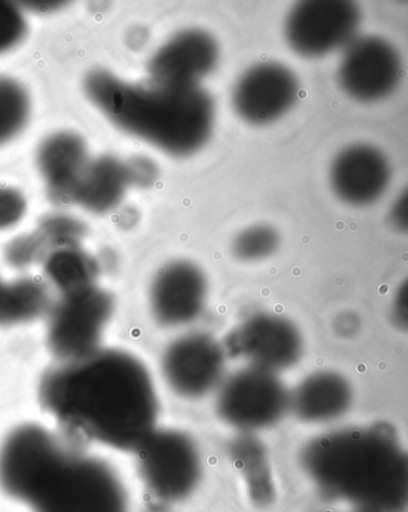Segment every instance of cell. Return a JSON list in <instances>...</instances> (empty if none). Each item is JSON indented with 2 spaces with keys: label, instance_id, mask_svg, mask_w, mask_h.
I'll return each instance as SVG.
<instances>
[{
  "label": "cell",
  "instance_id": "cell-1",
  "mask_svg": "<svg viewBox=\"0 0 408 512\" xmlns=\"http://www.w3.org/2000/svg\"><path fill=\"white\" fill-rule=\"evenodd\" d=\"M39 399L72 440L135 453L157 430L154 381L144 363L123 350L60 362L41 377Z\"/></svg>",
  "mask_w": 408,
  "mask_h": 512
},
{
  "label": "cell",
  "instance_id": "cell-2",
  "mask_svg": "<svg viewBox=\"0 0 408 512\" xmlns=\"http://www.w3.org/2000/svg\"><path fill=\"white\" fill-rule=\"evenodd\" d=\"M0 489L33 512H129L124 484L106 461L33 423L4 438Z\"/></svg>",
  "mask_w": 408,
  "mask_h": 512
},
{
  "label": "cell",
  "instance_id": "cell-3",
  "mask_svg": "<svg viewBox=\"0 0 408 512\" xmlns=\"http://www.w3.org/2000/svg\"><path fill=\"white\" fill-rule=\"evenodd\" d=\"M322 496L364 512H405L408 456L391 424L353 426L316 436L300 455Z\"/></svg>",
  "mask_w": 408,
  "mask_h": 512
},
{
  "label": "cell",
  "instance_id": "cell-4",
  "mask_svg": "<svg viewBox=\"0 0 408 512\" xmlns=\"http://www.w3.org/2000/svg\"><path fill=\"white\" fill-rule=\"evenodd\" d=\"M84 88L89 100L121 130L175 157L196 154L215 126V102L200 87L135 85L95 70L85 78Z\"/></svg>",
  "mask_w": 408,
  "mask_h": 512
},
{
  "label": "cell",
  "instance_id": "cell-5",
  "mask_svg": "<svg viewBox=\"0 0 408 512\" xmlns=\"http://www.w3.org/2000/svg\"><path fill=\"white\" fill-rule=\"evenodd\" d=\"M216 392L217 416L240 434L273 428L290 412V390L279 375L249 365L225 377Z\"/></svg>",
  "mask_w": 408,
  "mask_h": 512
},
{
  "label": "cell",
  "instance_id": "cell-6",
  "mask_svg": "<svg viewBox=\"0 0 408 512\" xmlns=\"http://www.w3.org/2000/svg\"><path fill=\"white\" fill-rule=\"evenodd\" d=\"M135 454L139 477L158 503H179L197 490L202 457L197 443L185 432L157 429Z\"/></svg>",
  "mask_w": 408,
  "mask_h": 512
},
{
  "label": "cell",
  "instance_id": "cell-7",
  "mask_svg": "<svg viewBox=\"0 0 408 512\" xmlns=\"http://www.w3.org/2000/svg\"><path fill=\"white\" fill-rule=\"evenodd\" d=\"M113 312V297L96 286L62 295L50 309L48 346L60 362L89 356L100 349Z\"/></svg>",
  "mask_w": 408,
  "mask_h": 512
},
{
  "label": "cell",
  "instance_id": "cell-8",
  "mask_svg": "<svg viewBox=\"0 0 408 512\" xmlns=\"http://www.w3.org/2000/svg\"><path fill=\"white\" fill-rule=\"evenodd\" d=\"M223 346L227 356L278 375L294 368L304 351L303 335L295 323L269 312L247 316L231 329Z\"/></svg>",
  "mask_w": 408,
  "mask_h": 512
},
{
  "label": "cell",
  "instance_id": "cell-9",
  "mask_svg": "<svg viewBox=\"0 0 408 512\" xmlns=\"http://www.w3.org/2000/svg\"><path fill=\"white\" fill-rule=\"evenodd\" d=\"M361 20V10L349 0H308L290 11L285 39L300 56L320 58L356 39Z\"/></svg>",
  "mask_w": 408,
  "mask_h": 512
},
{
  "label": "cell",
  "instance_id": "cell-10",
  "mask_svg": "<svg viewBox=\"0 0 408 512\" xmlns=\"http://www.w3.org/2000/svg\"><path fill=\"white\" fill-rule=\"evenodd\" d=\"M227 352L212 335L193 332L181 335L164 350L161 368L164 381L187 400H199L215 392L225 379Z\"/></svg>",
  "mask_w": 408,
  "mask_h": 512
},
{
  "label": "cell",
  "instance_id": "cell-11",
  "mask_svg": "<svg viewBox=\"0 0 408 512\" xmlns=\"http://www.w3.org/2000/svg\"><path fill=\"white\" fill-rule=\"evenodd\" d=\"M403 75L400 53L380 36L353 39L344 48L338 82L346 95L358 102L387 99L399 87Z\"/></svg>",
  "mask_w": 408,
  "mask_h": 512
},
{
  "label": "cell",
  "instance_id": "cell-12",
  "mask_svg": "<svg viewBox=\"0 0 408 512\" xmlns=\"http://www.w3.org/2000/svg\"><path fill=\"white\" fill-rule=\"evenodd\" d=\"M209 298V280L197 264L175 260L164 265L152 280L149 303L158 325H191L203 315Z\"/></svg>",
  "mask_w": 408,
  "mask_h": 512
},
{
  "label": "cell",
  "instance_id": "cell-13",
  "mask_svg": "<svg viewBox=\"0 0 408 512\" xmlns=\"http://www.w3.org/2000/svg\"><path fill=\"white\" fill-rule=\"evenodd\" d=\"M298 91L300 83L288 67L278 63L258 64L237 81L233 105L248 124L269 125L294 107Z\"/></svg>",
  "mask_w": 408,
  "mask_h": 512
},
{
  "label": "cell",
  "instance_id": "cell-14",
  "mask_svg": "<svg viewBox=\"0 0 408 512\" xmlns=\"http://www.w3.org/2000/svg\"><path fill=\"white\" fill-rule=\"evenodd\" d=\"M217 41L202 29H185L155 53L149 64L152 83L166 87H199V82L216 69Z\"/></svg>",
  "mask_w": 408,
  "mask_h": 512
},
{
  "label": "cell",
  "instance_id": "cell-15",
  "mask_svg": "<svg viewBox=\"0 0 408 512\" xmlns=\"http://www.w3.org/2000/svg\"><path fill=\"white\" fill-rule=\"evenodd\" d=\"M330 180L334 194L343 203L355 207L373 205L391 185V164L375 146L353 144L334 158Z\"/></svg>",
  "mask_w": 408,
  "mask_h": 512
},
{
  "label": "cell",
  "instance_id": "cell-16",
  "mask_svg": "<svg viewBox=\"0 0 408 512\" xmlns=\"http://www.w3.org/2000/svg\"><path fill=\"white\" fill-rule=\"evenodd\" d=\"M352 400V386L344 375L331 370L316 371L290 392V411L303 423H331L345 416Z\"/></svg>",
  "mask_w": 408,
  "mask_h": 512
},
{
  "label": "cell",
  "instance_id": "cell-17",
  "mask_svg": "<svg viewBox=\"0 0 408 512\" xmlns=\"http://www.w3.org/2000/svg\"><path fill=\"white\" fill-rule=\"evenodd\" d=\"M88 162L87 145L75 133L53 134L41 144L39 169L53 201L58 204L75 203L78 180Z\"/></svg>",
  "mask_w": 408,
  "mask_h": 512
},
{
  "label": "cell",
  "instance_id": "cell-18",
  "mask_svg": "<svg viewBox=\"0 0 408 512\" xmlns=\"http://www.w3.org/2000/svg\"><path fill=\"white\" fill-rule=\"evenodd\" d=\"M130 186L124 162L101 157L88 162L78 180L75 203L91 212L103 213L117 207Z\"/></svg>",
  "mask_w": 408,
  "mask_h": 512
},
{
  "label": "cell",
  "instance_id": "cell-19",
  "mask_svg": "<svg viewBox=\"0 0 408 512\" xmlns=\"http://www.w3.org/2000/svg\"><path fill=\"white\" fill-rule=\"evenodd\" d=\"M229 457L245 478L253 503L269 507L276 498V490L264 443L254 434H239L229 443Z\"/></svg>",
  "mask_w": 408,
  "mask_h": 512
},
{
  "label": "cell",
  "instance_id": "cell-20",
  "mask_svg": "<svg viewBox=\"0 0 408 512\" xmlns=\"http://www.w3.org/2000/svg\"><path fill=\"white\" fill-rule=\"evenodd\" d=\"M45 274L62 295L95 286L99 266L94 258L78 247L54 249L47 255Z\"/></svg>",
  "mask_w": 408,
  "mask_h": 512
},
{
  "label": "cell",
  "instance_id": "cell-21",
  "mask_svg": "<svg viewBox=\"0 0 408 512\" xmlns=\"http://www.w3.org/2000/svg\"><path fill=\"white\" fill-rule=\"evenodd\" d=\"M51 308L46 285L38 279L21 278L5 283L0 302V326L23 325Z\"/></svg>",
  "mask_w": 408,
  "mask_h": 512
},
{
  "label": "cell",
  "instance_id": "cell-22",
  "mask_svg": "<svg viewBox=\"0 0 408 512\" xmlns=\"http://www.w3.org/2000/svg\"><path fill=\"white\" fill-rule=\"evenodd\" d=\"M30 112L27 91L10 78L0 77V145L16 137L26 126Z\"/></svg>",
  "mask_w": 408,
  "mask_h": 512
},
{
  "label": "cell",
  "instance_id": "cell-23",
  "mask_svg": "<svg viewBox=\"0 0 408 512\" xmlns=\"http://www.w3.org/2000/svg\"><path fill=\"white\" fill-rule=\"evenodd\" d=\"M280 246L279 231L270 224H254L236 235L231 252L237 260L258 262L269 259Z\"/></svg>",
  "mask_w": 408,
  "mask_h": 512
},
{
  "label": "cell",
  "instance_id": "cell-24",
  "mask_svg": "<svg viewBox=\"0 0 408 512\" xmlns=\"http://www.w3.org/2000/svg\"><path fill=\"white\" fill-rule=\"evenodd\" d=\"M45 246L54 249L78 247L85 235V227L78 219L65 215H51L42 219L38 231Z\"/></svg>",
  "mask_w": 408,
  "mask_h": 512
},
{
  "label": "cell",
  "instance_id": "cell-25",
  "mask_svg": "<svg viewBox=\"0 0 408 512\" xmlns=\"http://www.w3.org/2000/svg\"><path fill=\"white\" fill-rule=\"evenodd\" d=\"M27 33V23L15 4L0 2V53L11 50Z\"/></svg>",
  "mask_w": 408,
  "mask_h": 512
},
{
  "label": "cell",
  "instance_id": "cell-26",
  "mask_svg": "<svg viewBox=\"0 0 408 512\" xmlns=\"http://www.w3.org/2000/svg\"><path fill=\"white\" fill-rule=\"evenodd\" d=\"M47 247L38 233L16 237L5 249V258L11 266L27 267L41 259Z\"/></svg>",
  "mask_w": 408,
  "mask_h": 512
},
{
  "label": "cell",
  "instance_id": "cell-27",
  "mask_svg": "<svg viewBox=\"0 0 408 512\" xmlns=\"http://www.w3.org/2000/svg\"><path fill=\"white\" fill-rule=\"evenodd\" d=\"M23 195L14 188L0 187V230L14 227L26 213Z\"/></svg>",
  "mask_w": 408,
  "mask_h": 512
},
{
  "label": "cell",
  "instance_id": "cell-28",
  "mask_svg": "<svg viewBox=\"0 0 408 512\" xmlns=\"http://www.w3.org/2000/svg\"><path fill=\"white\" fill-rule=\"evenodd\" d=\"M125 167L130 185L150 187L155 184L158 178V168L150 158H132L129 162H125Z\"/></svg>",
  "mask_w": 408,
  "mask_h": 512
},
{
  "label": "cell",
  "instance_id": "cell-29",
  "mask_svg": "<svg viewBox=\"0 0 408 512\" xmlns=\"http://www.w3.org/2000/svg\"><path fill=\"white\" fill-rule=\"evenodd\" d=\"M332 329L334 334L341 339H352L357 337L362 329V319L355 312L346 310L336 316L332 322Z\"/></svg>",
  "mask_w": 408,
  "mask_h": 512
},
{
  "label": "cell",
  "instance_id": "cell-30",
  "mask_svg": "<svg viewBox=\"0 0 408 512\" xmlns=\"http://www.w3.org/2000/svg\"><path fill=\"white\" fill-rule=\"evenodd\" d=\"M407 283L401 284L394 296L391 307V320L395 328L407 331L408 326V301Z\"/></svg>",
  "mask_w": 408,
  "mask_h": 512
},
{
  "label": "cell",
  "instance_id": "cell-31",
  "mask_svg": "<svg viewBox=\"0 0 408 512\" xmlns=\"http://www.w3.org/2000/svg\"><path fill=\"white\" fill-rule=\"evenodd\" d=\"M389 223L399 233H406L408 228L406 192L395 200L391 211H389Z\"/></svg>",
  "mask_w": 408,
  "mask_h": 512
},
{
  "label": "cell",
  "instance_id": "cell-32",
  "mask_svg": "<svg viewBox=\"0 0 408 512\" xmlns=\"http://www.w3.org/2000/svg\"><path fill=\"white\" fill-rule=\"evenodd\" d=\"M36 6H29V8H32L36 11H50L54 9L60 8V6L66 4V3H60V2H38V3H29Z\"/></svg>",
  "mask_w": 408,
  "mask_h": 512
},
{
  "label": "cell",
  "instance_id": "cell-33",
  "mask_svg": "<svg viewBox=\"0 0 408 512\" xmlns=\"http://www.w3.org/2000/svg\"><path fill=\"white\" fill-rule=\"evenodd\" d=\"M4 286H5V283H4V282H2V280H0V302H2V296H3Z\"/></svg>",
  "mask_w": 408,
  "mask_h": 512
},
{
  "label": "cell",
  "instance_id": "cell-34",
  "mask_svg": "<svg viewBox=\"0 0 408 512\" xmlns=\"http://www.w3.org/2000/svg\"><path fill=\"white\" fill-rule=\"evenodd\" d=\"M327 512H331V511H327ZM352 512H364V511L353 510Z\"/></svg>",
  "mask_w": 408,
  "mask_h": 512
}]
</instances>
